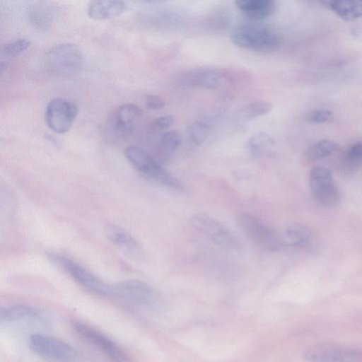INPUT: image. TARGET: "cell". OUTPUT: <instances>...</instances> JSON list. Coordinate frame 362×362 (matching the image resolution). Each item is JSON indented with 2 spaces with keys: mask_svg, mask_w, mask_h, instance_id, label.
Wrapping results in <instances>:
<instances>
[{
  "mask_svg": "<svg viewBox=\"0 0 362 362\" xmlns=\"http://www.w3.org/2000/svg\"><path fill=\"white\" fill-rule=\"evenodd\" d=\"M27 18L30 25L40 31L50 28L54 20L52 7L46 2H35L27 10Z\"/></svg>",
  "mask_w": 362,
  "mask_h": 362,
  "instance_id": "ac0fdd59",
  "label": "cell"
},
{
  "mask_svg": "<svg viewBox=\"0 0 362 362\" xmlns=\"http://www.w3.org/2000/svg\"><path fill=\"white\" fill-rule=\"evenodd\" d=\"M112 293L120 299L135 307L153 310L161 304L159 294L146 283L136 279H130L116 284Z\"/></svg>",
  "mask_w": 362,
  "mask_h": 362,
  "instance_id": "8992f818",
  "label": "cell"
},
{
  "mask_svg": "<svg viewBox=\"0 0 362 362\" xmlns=\"http://www.w3.org/2000/svg\"><path fill=\"white\" fill-rule=\"evenodd\" d=\"M145 107L150 110H158L165 105V100L156 95H147L144 98Z\"/></svg>",
  "mask_w": 362,
  "mask_h": 362,
  "instance_id": "4dcf8cb0",
  "label": "cell"
},
{
  "mask_svg": "<svg viewBox=\"0 0 362 362\" xmlns=\"http://www.w3.org/2000/svg\"><path fill=\"white\" fill-rule=\"evenodd\" d=\"M345 158L349 164L359 163L362 160V141L351 145L346 151Z\"/></svg>",
  "mask_w": 362,
  "mask_h": 362,
  "instance_id": "f1b7e54d",
  "label": "cell"
},
{
  "mask_svg": "<svg viewBox=\"0 0 362 362\" xmlns=\"http://www.w3.org/2000/svg\"><path fill=\"white\" fill-rule=\"evenodd\" d=\"M226 79V74L216 68L202 67L186 71L181 76V82L186 86L216 89Z\"/></svg>",
  "mask_w": 362,
  "mask_h": 362,
  "instance_id": "4fadbf2b",
  "label": "cell"
},
{
  "mask_svg": "<svg viewBox=\"0 0 362 362\" xmlns=\"http://www.w3.org/2000/svg\"><path fill=\"white\" fill-rule=\"evenodd\" d=\"M339 148L334 141L322 139L313 144L305 151V157L309 160H316L330 156Z\"/></svg>",
  "mask_w": 362,
  "mask_h": 362,
  "instance_id": "cb8c5ba5",
  "label": "cell"
},
{
  "mask_svg": "<svg viewBox=\"0 0 362 362\" xmlns=\"http://www.w3.org/2000/svg\"><path fill=\"white\" fill-rule=\"evenodd\" d=\"M105 234L113 245L132 257L141 255V248L136 240L123 228L108 225L105 228Z\"/></svg>",
  "mask_w": 362,
  "mask_h": 362,
  "instance_id": "e0dca14e",
  "label": "cell"
},
{
  "mask_svg": "<svg viewBox=\"0 0 362 362\" xmlns=\"http://www.w3.org/2000/svg\"><path fill=\"white\" fill-rule=\"evenodd\" d=\"M284 241L291 246L307 247L313 241V235L305 227L293 225L285 230Z\"/></svg>",
  "mask_w": 362,
  "mask_h": 362,
  "instance_id": "603a6c76",
  "label": "cell"
},
{
  "mask_svg": "<svg viewBox=\"0 0 362 362\" xmlns=\"http://www.w3.org/2000/svg\"><path fill=\"white\" fill-rule=\"evenodd\" d=\"M309 184L315 199L322 206L331 207L339 201V192L331 171L322 166L313 168L309 173Z\"/></svg>",
  "mask_w": 362,
  "mask_h": 362,
  "instance_id": "8fae6325",
  "label": "cell"
},
{
  "mask_svg": "<svg viewBox=\"0 0 362 362\" xmlns=\"http://www.w3.org/2000/svg\"><path fill=\"white\" fill-rule=\"evenodd\" d=\"M181 141L182 136L176 130L168 131L163 133L157 144L158 161L161 164L168 162L179 148Z\"/></svg>",
  "mask_w": 362,
  "mask_h": 362,
  "instance_id": "ffe728a7",
  "label": "cell"
},
{
  "mask_svg": "<svg viewBox=\"0 0 362 362\" xmlns=\"http://www.w3.org/2000/svg\"><path fill=\"white\" fill-rule=\"evenodd\" d=\"M48 257L52 262L62 268L76 281L87 289L103 296L112 294L111 288L76 262L56 253L49 254Z\"/></svg>",
  "mask_w": 362,
  "mask_h": 362,
  "instance_id": "30bf717a",
  "label": "cell"
},
{
  "mask_svg": "<svg viewBox=\"0 0 362 362\" xmlns=\"http://www.w3.org/2000/svg\"><path fill=\"white\" fill-rule=\"evenodd\" d=\"M235 220L245 235L262 249L276 252L283 247V240L278 234L253 214L244 211H238Z\"/></svg>",
  "mask_w": 362,
  "mask_h": 362,
  "instance_id": "277c9868",
  "label": "cell"
},
{
  "mask_svg": "<svg viewBox=\"0 0 362 362\" xmlns=\"http://www.w3.org/2000/svg\"><path fill=\"white\" fill-rule=\"evenodd\" d=\"M332 118V112L327 109H316L310 111L305 119L311 123H323Z\"/></svg>",
  "mask_w": 362,
  "mask_h": 362,
  "instance_id": "83f0119b",
  "label": "cell"
},
{
  "mask_svg": "<svg viewBox=\"0 0 362 362\" xmlns=\"http://www.w3.org/2000/svg\"><path fill=\"white\" fill-rule=\"evenodd\" d=\"M45 63L53 74L73 76L83 69V57L77 45L66 42L50 48L45 54Z\"/></svg>",
  "mask_w": 362,
  "mask_h": 362,
  "instance_id": "5b68a950",
  "label": "cell"
},
{
  "mask_svg": "<svg viewBox=\"0 0 362 362\" xmlns=\"http://www.w3.org/2000/svg\"><path fill=\"white\" fill-rule=\"evenodd\" d=\"M124 1L117 0L91 1L88 5V15L94 20L103 21L115 18L127 10Z\"/></svg>",
  "mask_w": 362,
  "mask_h": 362,
  "instance_id": "2e32d148",
  "label": "cell"
},
{
  "mask_svg": "<svg viewBox=\"0 0 362 362\" xmlns=\"http://www.w3.org/2000/svg\"><path fill=\"white\" fill-rule=\"evenodd\" d=\"M175 122L174 116L164 115L155 119L151 124L150 129L152 132L158 133L168 129Z\"/></svg>",
  "mask_w": 362,
  "mask_h": 362,
  "instance_id": "f546056e",
  "label": "cell"
},
{
  "mask_svg": "<svg viewBox=\"0 0 362 362\" xmlns=\"http://www.w3.org/2000/svg\"><path fill=\"white\" fill-rule=\"evenodd\" d=\"M124 156L133 167L148 180L177 191L183 189L182 182L177 177L140 147L128 146L124 151Z\"/></svg>",
  "mask_w": 362,
  "mask_h": 362,
  "instance_id": "6da1fadb",
  "label": "cell"
},
{
  "mask_svg": "<svg viewBox=\"0 0 362 362\" xmlns=\"http://www.w3.org/2000/svg\"><path fill=\"white\" fill-rule=\"evenodd\" d=\"M142 115L143 111L134 104L120 105L115 111L112 118L111 124L114 134L119 137L131 134Z\"/></svg>",
  "mask_w": 362,
  "mask_h": 362,
  "instance_id": "5bb4252c",
  "label": "cell"
},
{
  "mask_svg": "<svg viewBox=\"0 0 362 362\" xmlns=\"http://www.w3.org/2000/svg\"><path fill=\"white\" fill-rule=\"evenodd\" d=\"M193 228L216 245L228 250L238 251L240 244L238 238L221 223L205 214H197L191 218Z\"/></svg>",
  "mask_w": 362,
  "mask_h": 362,
  "instance_id": "ba28073f",
  "label": "cell"
},
{
  "mask_svg": "<svg viewBox=\"0 0 362 362\" xmlns=\"http://www.w3.org/2000/svg\"><path fill=\"white\" fill-rule=\"evenodd\" d=\"M275 146L274 139L265 132H257L248 139L247 149L254 158H261L270 154Z\"/></svg>",
  "mask_w": 362,
  "mask_h": 362,
  "instance_id": "7402d4cb",
  "label": "cell"
},
{
  "mask_svg": "<svg viewBox=\"0 0 362 362\" xmlns=\"http://www.w3.org/2000/svg\"><path fill=\"white\" fill-rule=\"evenodd\" d=\"M211 125L205 121H195L188 128V134L192 141L196 145L202 144L209 136Z\"/></svg>",
  "mask_w": 362,
  "mask_h": 362,
  "instance_id": "484cf974",
  "label": "cell"
},
{
  "mask_svg": "<svg viewBox=\"0 0 362 362\" xmlns=\"http://www.w3.org/2000/svg\"><path fill=\"white\" fill-rule=\"evenodd\" d=\"M323 4L344 21H354L362 16V0L327 1Z\"/></svg>",
  "mask_w": 362,
  "mask_h": 362,
  "instance_id": "44dd1931",
  "label": "cell"
},
{
  "mask_svg": "<svg viewBox=\"0 0 362 362\" xmlns=\"http://www.w3.org/2000/svg\"><path fill=\"white\" fill-rule=\"evenodd\" d=\"M273 105L269 102L256 101L243 107L239 115L244 119L251 120L269 113Z\"/></svg>",
  "mask_w": 362,
  "mask_h": 362,
  "instance_id": "d4e9b609",
  "label": "cell"
},
{
  "mask_svg": "<svg viewBox=\"0 0 362 362\" xmlns=\"http://www.w3.org/2000/svg\"><path fill=\"white\" fill-rule=\"evenodd\" d=\"M30 45V41L27 39H18L4 45L1 49V57L11 59L18 56L26 50Z\"/></svg>",
  "mask_w": 362,
  "mask_h": 362,
  "instance_id": "4316f807",
  "label": "cell"
},
{
  "mask_svg": "<svg viewBox=\"0 0 362 362\" xmlns=\"http://www.w3.org/2000/svg\"><path fill=\"white\" fill-rule=\"evenodd\" d=\"M305 358L308 362H362V353L339 344L322 343L310 348Z\"/></svg>",
  "mask_w": 362,
  "mask_h": 362,
  "instance_id": "7c38bea8",
  "label": "cell"
},
{
  "mask_svg": "<svg viewBox=\"0 0 362 362\" xmlns=\"http://www.w3.org/2000/svg\"><path fill=\"white\" fill-rule=\"evenodd\" d=\"M230 37L238 47L259 53L272 52L281 45L280 37L275 32L256 25H238L233 28Z\"/></svg>",
  "mask_w": 362,
  "mask_h": 362,
  "instance_id": "7a4b0ae2",
  "label": "cell"
},
{
  "mask_svg": "<svg viewBox=\"0 0 362 362\" xmlns=\"http://www.w3.org/2000/svg\"><path fill=\"white\" fill-rule=\"evenodd\" d=\"M78 115L76 105L67 99L55 98L47 105L45 120L47 126L57 134H64L71 127Z\"/></svg>",
  "mask_w": 362,
  "mask_h": 362,
  "instance_id": "9c48e42d",
  "label": "cell"
},
{
  "mask_svg": "<svg viewBox=\"0 0 362 362\" xmlns=\"http://www.w3.org/2000/svg\"><path fill=\"white\" fill-rule=\"evenodd\" d=\"M73 330L112 362H132L129 354L112 339L80 320L71 321Z\"/></svg>",
  "mask_w": 362,
  "mask_h": 362,
  "instance_id": "52a82bcc",
  "label": "cell"
},
{
  "mask_svg": "<svg viewBox=\"0 0 362 362\" xmlns=\"http://www.w3.org/2000/svg\"><path fill=\"white\" fill-rule=\"evenodd\" d=\"M235 3L240 11L254 20L269 17L276 10V4L272 0H238Z\"/></svg>",
  "mask_w": 362,
  "mask_h": 362,
  "instance_id": "d6986e66",
  "label": "cell"
},
{
  "mask_svg": "<svg viewBox=\"0 0 362 362\" xmlns=\"http://www.w3.org/2000/svg\"><path fill=\"white\" fill-rule=\"evenodd\" d=\"M0 318L2 322L31 321L43 325L49 323L46 314L38 308L28 305L2 308L0 311Z\"/></svg>",
  "mask_w": 362,
  "mask_h": 362,
  "instance_id": "9a60e30c",
  "label": "cell"
},
{
  "mask_svg": "<svg viewBox=\"0 0 362 362\" xmlns=\"http://www.w3.org/2000/svg\"><path fill=\"white\" fill-rule=\"evenodd\" d=\"M28 343L32 351L46 362L82 361L77 349L55 337L35 333L30 336Z\"/></svg>",
  "mask_w": 362,
  "mask_h": 362,
  "instance_id": "3957f363",
  "label": "cell"
}]
</instances>
